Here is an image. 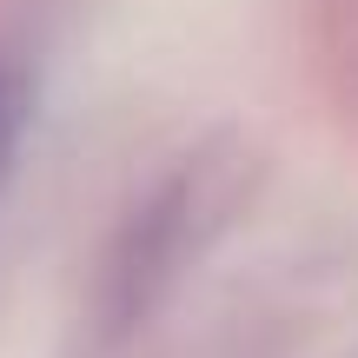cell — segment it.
Listing matches in <instances>:
<instances>
[{"mask_svg": "<svg viewBox=\"0 0 358 358\" xmlns=\"http://www.w3.org/2000/svg\"><path fill=\"white\" fill-rule=\"evenodd\" d=\"M20 140H27V80H20V66L0 60V192H7V179H13Z\"/></svg>", "mask_w": 358, "mask_h": 358, "instance_id": "1", "label": "cell"}]
</instances>
